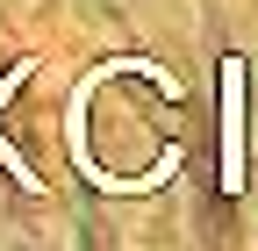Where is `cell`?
<instances>
[{"mask_svg":"<svg viewBox=\"0 0 258 251\" xmlns=\"http://www.w3.org/2000/svg\"><path fill=\"white\" fill-rule=\"evenodd\" d=\"M36 65H43V57H22V65H15L8 79H0V108H8V101H15V93H22V79H29V72H36ZM0 165H8V179L22 186V194H43V179H36V172H29V165H22V151H8V144H0Z\"/></svg>","mask_w":258,"mask_h":251,"instance_id":"2","label":"cell"},{"mask_svg":"<svg viewBox=\"0 0 258 251\" xmlns=\"http://www.w3.org/2000/svg\"><path fill=\"white\" fill-rule=\"evenodd\" d=\"M222 194H244V50H222Z\"/></svg>","mask_w":258,"mask_h":251,"instance_id":"1","label":"cell"}]
</instances>
